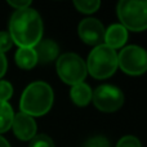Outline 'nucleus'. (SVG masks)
I'll return each instance as SVG.
<instances>
[{
	"mask_svg": "<svg viewBox=\"0 0 147 147\" xmlns=\"http://www.w3.org/2000/svg\"><path fill=\"white\" fill-rule=\"evenodd\" d=\"M14 112L8 102L0 101V134L5 133L12 128Z\"/></svg>",
	"mask_w": 147,
	"mask_h": 147,
	"instance_id": "obj_14",
	"label": "nucleus"
},
{
	"mask_svg": "<svg viewBox=\"0 0 147 147\" xmlns=\"http://www.w3.org/2000/svg\"><path fill=\"white\" fill-rule=\"evenodd\" d=\"M13 96V86L9 81L0 80V101L8 102Z\"/></svg>",
	"mask_w": 147,
	"mask_h": 147,
	"instance_id": "obj_17",
	"label": "nucleus"
},
{
	"mask_svg": "<svg viewBox=\"0 0 147 147\" xmlns=\"http://www.w3.org/2000/svg\"><path fill=\"white\" fill-rule=\"evenodd\" d=\"M86 71L96 79H107L117 70V53L115 49L101 44L94 47L86 61Z\"/></svg>",
	"mask_w": 147,
	"mask_h": 147,
	"instance_id": "obj_3",
	"label": "nucleus"
},
{
	"mask_svg": "<svg viewBox=\"0 0 147 147\" xmlns=\"http://www.w3.org/2000/svg\"><path fill=\"white\" fill-rule=\"evenodd\" d=\"M57 72L62 81L69 85L83 83L86 78V65L80 56L75 53H65L57 61Z\"/></svg>",
	"mask_w": 147,
	"mask_h": 147,
	"instance_id": "obj_5",
	"label": "nucleus"
},
{
	"mask_svg": "<svg viewBox=\"0 0 147 147\" xmlns=\"http://www.w3.org/2000/svg\"><path fill=\"white\" fill-rule=\"evenodd\" d=\"M54 101L51 85L44 81H34L23 90L20 101L21 112L31 117L41 116L49 112Z\"/></svg>",
	"mask_w": 147,
	"mask_h": 147,
	"instance_id": "obj_2",
	"label": "nucleus"
},
{
	"mask_svg": "<svg viewBox=\"0 0 147 147\" xmlns=\"http://www.w3.org/2000/svg\"><path fill=\"white\" fill-rule=\"evenodd\" d=\"M16 63L23 70H30L38 65V57L34 48H20L16 53Z\"/></svg>",
	"mask_w": 147,
	"mask_h": 147,
	"instance_id": "obj_13",
	"label": "nucleus"
},
{
	"mask_svg": "<svg viewBox=\"0 0 147 147\" xmlns=\"http://www.w3.org/2000/svg\"><path fill=\"white\" fill-rule=\"evenodd\" d=\"M83 147H110L109 140H106L105 137L97 136V137H92L84 143Z\"/></svg>",
	"mask_w": 147,
	"mask_h": 147,
	"instance_id": "obj_18",
	"label": "nucleus"
},
{
	"mask_svg": "<svg viewBox=\"0 0 147 147\" xmlns=\"http://www.w3.org/2000/svg\"><path fill=\"white\" fill-rule=\"evenodd\" d=\"M0 147H10L9 142H8V141L5 140L3 136H0Z\"/></svg>",
	"mask_w": 147,
	"mask_h": 147,
	"instance_id": "obj_23",
	"label": "nucleus"
},
{
	"mask_svg": "<svg viewBox=\"0 0 147 147\" xmlns=\"http://www.w3.org/2000/svg\"><path fill=\"white\" fill-rule=\"evenodd\" d=\"M93 103L99 111L115 112L124 103V94L117 86L103 84L96 88L92 94Z\"/></svg>",
	"mask_w": 147,
	"mask_h": 147,
	"instance_id": "obj_7",
	"label": "nucleus"
},
{
	"mask_svg": "<svg viewBox=\"0 0 147 147\" xmlns=\"http://www.w3.org/2000/svg\"><path fill=\"white\" fill-rule=\"evenodd\" d=\"M117 16L127 30L140 32L147 28V3L145 0H121Z\"/></svg>",
	"mask_w": 147,
	"mask_h": 147,
	"instance_id": "obj_4",
	"label": "nucleus"
},
{
	"mask_svg": "<svg viewBox=\"0 0 147 147\" xmlns=\"http://www.w3.org/2000/svg\"><path fill=\"white\" fill-rule=\"evenodd\" d=\"M34 51L38 57V63H51L58 57L59 47L53 40H40L34 47Z\"/></svg>",
	"mask_w": 147,
	"mask_h": 147,
	"instance_id": "obj_10",
	"label": "nucleus"
},
{
	"mask_svg": "<svg viewBox=\"0 0 147 147\" xmlns=\"http://www.w3.org/2000/svg\"><path fill=\"white\" fill-rule=\"evenodd\" d=\"M13 40L8 31H0V52H7L12 48Z\"/></svg>",
	"mask_w": 147,
	"mask_h": 147,
	"instance_id": "obj_19",
	"label": "nucleus"
},
{
	"mask_svg": "<svg viewBox=\"0 0 147 147\" xmlns=\"http://www.w3.org/2000/svg\"><path fill=\"white\" fill-rule=\"evenodd\" d=\"M128 40V30L124 26L115 23L111 25L106 31H105V41L103 44H106L107 47L112 49L121 48Z\"/></svg>",
	"mask_w": 147,
	"mask_h": 147,
	"instance_id": "obj_11",
	"label": "nucleus"
},
{
	"mask_svg": "<svg viewBox=\"0 0 147 147\" xmlns=\"http://www.w3.org/2000/svg\"><path fill=\"white\" fill-rule=\"evenodd\" d=\"M8 4L10 7H13L16 10H22V9H26V8H30L31 5V1L30 0H10L8 1Z\"/></svg>",
	"mask_w": 147,
	"mask_h": 147,
	"instance_id": "obj_21",
	"label": "nucleus"
},
{
	"mask_svg": "<svg viewBox=\"0 0 147 147\" xmlns=\"http://www.w3.org/2000/svg\"><path fill=\"white\" fill-rule=\"evenodd\" d=\"M8 69V62H7V57L3 52H0V79L4 76L5 71Z\"/></svg>",
	"mask_w": 147,
	"mask_h": 147,
	"instance_id": "obj_22",
	"label": "nucleus"
},
{
	"mask_svg": "<svg viewBox=\"0 0 147 147\" xmlns=\"http://www.w3.org/2000/svg\"><path fill=\"white\" fill-rule=\"evenodd\" d=\"M74 5L79 12L90 14L98 10V8L101 7V1L99 0H75Z\"/></svg>",
	"mask_w": 147,
	"mask_h": 147,
	"instance_id": "obj_15",
	"label": "nucleus"
},
{
	"mask_svg": "<svg viewBox=\"0 0 147 147\" xmlns=\"http://www.w3.org/2000/svg\"><path fill=\"white\" fill-rule=\"evenodd\" d=\"M12 128L16 137L20 138L21 141H31L36 136V121L34 117L18 112L14 114L12 123Z\"/></svg>",
	"mask_w": 147,
	"mask_h": 147,
	"instance_id": "obj_9",
	"label": "nucleus"
},
{
	"mask_svg": "<svg viewBox=\"0 0 147 147\" xmlns=\"http://www.w3.org/2000/svg\"><path fill=\"white\" fill-rule=\"evenodd\" d=\"M117 66L128 75H142L147 70V54L138 45H128L117 54Z\"/></svg>",
	"mask_w": 147,
	"mask_h": 147,
	"instance_id": "obj_6",
	"label": "nucleus"
},
{
	"mask_svg": "<svg viewBox=\"0 0 147 147\" xmlns=\"http://www.w3.org/2000/svg\"><path fill=\"white\" fill-rule=\"evenodd\" d=\"M92 92L90 86L88 84L83 83H79L76 85H72L71 90H70V97H71L72 102L76 105V106H80L84 107L92 101Z\"/></svg>",
	"mask_w": 147,
	"mask_h": 147,
	"instance_id": "obj_12",
	"label": "nucleus"
},
{
	"mask_svg": "<svg viewBox=\"0 0 147 147\" xmlns=\"http://www.w3.org/2000/svg\"><path fill=\"white\" fill-rule=\"evenodd\" d=\"M9 35L20 48H34L43 36V21L35 9L16 10L9 21Z\"/></svg>",
	"mask_w": 147,
	"mask_h": 147,
	"instance_id": "obj_1",
	"label": "nucleus"
},
{
	"mask_svg": "<svg viewBox=\"0 0 147 147\" xmlns=\"http://www.w3.org/2000/svg\"><path fill=\"white\" fill-rule=\"evenodd\" d=\"M28 147H54L52 138L47 134H38L30 141Z\"/></svg>",
	"mask_w": 147,
	"mask_h": 147,
	"instance_id": "obj_16",
	"label": "nucleus"
},
{
	"mask_svg": "<svg viewBox=\"0 0 147 147\" xmlns=\"http://www.w3.org/2000/svg\"><path fill=\"white\" fill-rule=\"evenodd\" d=\"M116 147H142L141 142L134 136H125L117 142Z\"/></svg>",
	"mask_w": 147,
	"mask_h": 147,
	"instance_id": "obj_20",
	"label": "nucleus"
},
{
	"mask_svg": "<svg viewBox=\"0 0 147 147\" xmlns=\"http://www.w3.org/2000/svg\"><path fill=\"white\" fill-rule=\"evenodd\" d=\"M105 27L96 18H85L79 25V36L88 45L98 47L105 41Z\"/></svg>",
	"mask_w": 147,
	"mask_h": 147,
	"instance_id": "obj_8",
	"label": "nucleus"
}]
</instances>
